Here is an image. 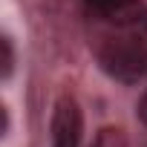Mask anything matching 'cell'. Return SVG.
Instances as JSON below:
<instances>
[{
  "label": "cell",
  "mask_w": 147,
  "mask_h": 147,
  "mask_svg": "<svg viewBox=\"0 0 147 147\" xmlns=\"http://www.w3.org/2000/svg\"><path fill=\"white\" fill-rule=\"evenodd\" d=\"M98 61L115 81L133 84L147 75V43L138 38H113L98 52Z\"/></svg>",
  "instance_id": "1"
},
{
  "label": "cell",
  "mask_w": 147,
  "mask_h": 147,
  "mask_svg": "<svg viewBox=\"0 0 147 147\" xmlns=\"http://www.w3.org/2000/svg\"><path fill=\"white\" fill-rule=\"evenodd\" d=\"M81 107L72 95L58 98L52 113V147H78L81 144Z\"/></svg>",
  "instance_id": "2"
},
{
  "label": "cell",
  "mask_w": 147,
  "mask_h": 147,
  "mask_svg": "<svg viewBox=\"0 0 147 147\" xmlns=\"http://www.w3.org/2000/svg\"><path fill=\"white\" fill-rule=\"evenodd\" d=\"M90 15L101 18V20H113V23H133L141 15L138 0H84Z\"/></svg>",
  "instance_id": "3"
},
{
  "label": "cell",
  "mask_w": 147,
  "mask_h": 147,
  "mask_svg": "<svg viewBox=\"0 0 147 147\" xmlns=\"http://www.w3.org/2000/svg\"><path fill=\"white\" fill-rule=\"evenodd\" d=\"M92 147H127V138H124V133H121L118 127H104V130L95 136Z\"/></svg>",
  "instance_id": "4"
},
{
  "label": "cell",
  "mask_w": 147,
  "mask_h": 147,
  "mask_svg": "<svg viewBox=\"0 0 147 147\" xmlns=\"http://www.w3.org/2000/svg\"><path fill=\"white\" fill-rule=\"evenodd\" d=\"M12 66H15V55H12V40L3 38V78L12 75Z\"/></svg>",
  "instance_id": "5"
},
{
  "label": "cell",
  "mask_w": 147,
  "mask_h": 147,
  "mask_svg": "<svg viewBox=\"0 0 147 147\" xmlns=\"http://www.w3.org/2000/svg\"><path fill=\"white\" fill-rule=\"evenodd\" d=\"M138 118L147 124V90H144V95H141V104H138Z\"/></svg>",
  "instance_id": "6"
}]
</instances>
